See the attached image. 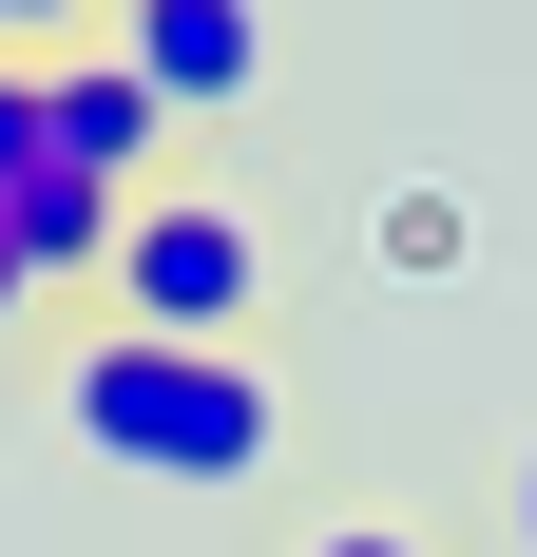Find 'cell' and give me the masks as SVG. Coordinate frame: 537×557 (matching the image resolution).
<instances>
[{
    "instance_id": "cell-5",
    "label": "cell",
    "mask_w": 537,
    "mask_h": 557,
    "mask_svg": "<svg viewBox=\"0 0 537 557\" xmlns=\"http://www.w3.org/2000/svg\"><path fill=\"white\" fill-rule=\"evenodd\" d=\"M365 250H384L403 288H441V270H480V212H461V193H384V212H365Z\"/></svg>"
},
{
    "instance_id": "cell-6",
    "label": "cell",
    "mask_w": 537,
    "mask_h": 557,
    "mask_svg": "<svg viewBox=\"0 0 537 557\" xmlns=\"http://www.w3.org/2000/svg\"><path fill=\"white\" fill-rule=\"evenodd\" d=\"M288 557H423V539H403V519H308Z\"/></svg>"
},
{
    "instance_id": "cell-4",
    "label": "cell",
    "mask_w": 537,
    "mask_h": 557,
    "mask_svg": "<svg viewBox=\"0 0 537 557\" xmlns=\"http://www.w3.org/2000/svg\"><path fill=\"white\" fill-rule=\"evenodd\" d=\"M173 154V115L154 97H135V58H58V173H77V193H115V212H135V173H154Z\"/></svg>"
},
{
    "instance_id": "cell-3",
    "label": "cell",
    "mask_w": 537,
    "mask_h": 557,
    "mask_svg": "<svg viewBox=\"0 0 537 557\" xmlns=\"http://www.w3.org/2000/svg\"><path fill=\"white\" fill-rule=\"evenodd\" d=\"M135 97L154 115H230V97H268V20L250 0H135Z\"/></svg>"
},
{
    "instance_id": "cell-2",
    "label": "cell",
    "mask_w": 537,
    "mask_h": 557,
    "mask_svg": "<svg viewBox=\"0 0 537 557\" xmlns=\"http://www.w3.org/2000/svg\"><path fill=\"white\" fill-rule=\"evenodd\" d=\"M115 327H154V346H230L268 308V231L230 212L212 173H154V193H135V212H115Z\"/></svg>"
},
{
    "instance_id": "cell-7",
    "label": "cell",
    "mask_w": 537,
    "mask_h": 557,
    "mask_svg": "<svg viewBox=\"0 0 537 557\" xmlns=\"http://www.w3.org/2000/svg\"><path fill=\"white\" fill-rule=\"evenodd\" d=\"M499 519H519V557H537V443H519V481H499Z\"/></svg>"
},
{
    "instance_id": "cell-8",
    "label": "cell",
    "mask_w": 537,
    "mask_h": 557,
    "mask_svg": "<svg viewBox=\"0 0 537 557\" xmlns=\"http://www.w3.org/2000/svg\"><path fill=\"white\" fill-rule=\"evenodd\" d=\"M20 308H39V270H20V250H0V327H20Z\"/></svg>"
},
{
    "instance_id": "cell-1",
    "label": "cell",
    "mask_w": 537,
    "mask_h": 557,
    "mask_svg": "<svg viewBox=\"0 0 537 557\" xmlns=\"http://www.w3.org/2000/svg\"><path fill=\"white\" fill-rule=\"evenodd\" d=\"M58 423H77L115 481H192V500H230V481L288 461V385H268L250 346H154V327L77 346V366H58Z\"/></svg>"
}]
</instances>
